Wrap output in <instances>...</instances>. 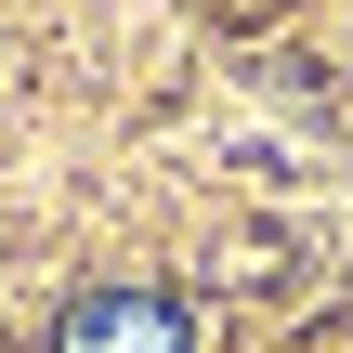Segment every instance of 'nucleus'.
Instances as JSON below:
<instances>
[{
	"label": "nucleus",
	"instance_id": "1",
	"mask_svg": "<svg viewBox=\"0 0 353 353\" xmlns=\"http://www.w3.org/2000/svg\"><path fill=\"white\" fill-rule=\"evenodd\" d=\"M52 353H196V327L170 288H92V301H65Z\"/></svg>",
	"mask_w": 353,
	"mask_h": 353
}]
</instances>
